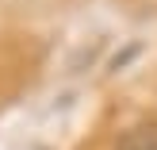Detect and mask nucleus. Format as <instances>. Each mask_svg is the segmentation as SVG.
<instances>
[{
    "label": "nucleus",
    "mask_w": 157,
    "mask_h": 150,
    "mask_svg": "<svg viewBox=\"0 0 157 150\" xmlns=\"http://www.w3.org/2000/svg\"><path fill=\"white\" fill-rule=\"evenodd\" d=\"M115 150H157V123H134L119 135Z\"/></svg>",
    "instance_id": "1"
}]
</instances>
